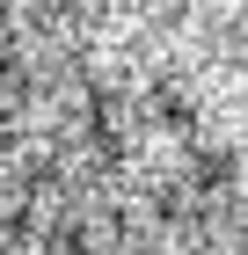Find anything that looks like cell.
<instances>
[{"label": "cell", "mask_w": 248, "mask_h": 255, "mask_svg": "<svg viewBox=\"0 0 248 255\" xmlns=\"http://www.w3.org/2000/svg\"><path fill=\"white\" fill-rule=\"evenodd\" d=\"M44 248H51V255H88L95 241H88V226H73V219H66V226H51V234H44Z\"/></svg>", "instance_id": "1"}, {"label": "cell", "mask_w": 248, "mask_h": 255, "mask_svg": "<svg viewBox=\"0 0 248 255\" xmlns=\"http://www.w3.org/2000/svg\"><path fill=\"white\" fill-rule=\"evenodd\" d=\"M29 234H37V212H7L0 219V241H29Z\"/></svg>", "instance_id": "3"}, {"label": "cell", "mask_w": 248, "mask_h": 255, "mask_svg": "<svg viewBox=\"0 0 248 255\" xmlns=\"http://www.w3.org/2000/svg\"><path fill=\"white\" fill-rule=\"evenodd\" d=\"M197 182L205 190H227L234 182V153H197Z\"/></svg>", "instance_id": "2"}]
</instances>
